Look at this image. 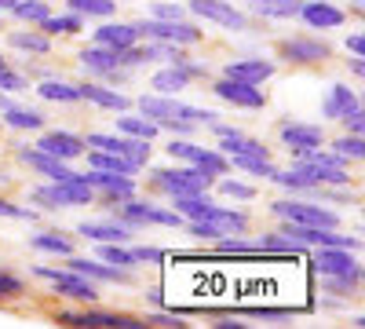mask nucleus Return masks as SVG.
<instances>
[{
	"mask_svg": "<svg viewBox=\"0 0 365 329\" xmlns=\"http://www.w3.org/2000/svg\"><path fill=\"white\" fill-rule=\"evenodd\" d=\"M135 110L143 117H150L158 128L172 132V136H190L194 128H212L220 121L216 110H205V106H190V103H179L175 96H161V92H146L135 99Z\"/></svg>",
	"mask_w": 365,
	"mask_h": 329,
	"instance_id": "1",
	"label": "nucleus"
},
{
	"mask_svg": "<svg viewBox=\"0 0 365 329\" xmlns=\"http://www.w3.org/2000/svg\"><path fill=\"white\" fill-rule=\"evenodd\" d=\"M296 168H303L311 176V183L322 191H347L351 187V161H344L336 151H325V146H318V151H307V154H296L292 158Z\"/></svg>",
	"mask_w": 365,
	"mask_h": 329,
	"instance_id": "2",
	"label": "nucleus"
},
{
	"mask_svg": "<svg viewBox=\"0 0 365 329\" xmlns=\"http://www.w3.org/2000/svg\"><path fill=\"white\" fill-rule=\"evenodd\" d=\"M212 179L216 176H208L194 165H165V168H150V179H146V187L150 191H158L165 198H179V194H197V191H212Z\"/></svg>",
	"mask_w": 365,
	"mask_h": 329,
	"instance_id": "3",
	"label": "nucleus"
},
{
	"mask_svg": "<svg viewBox=\"0 0 365 329\" xmlns=\"http://www.w3.org/2000/svg\"><path fill=\"white\" fill-rule=\"evenodd\" d=\"M58 325H77V329H143L146 318L128 311H99L96 304H77V311H55Z\"/></svg>",
	"mask_w": 365,
	"mask_h": 329,
	"instance_id": "4",
	"label": "nucleus"
},
{
	"mask_svg": "<svg viewBox=\"0 0 365 329\" xmlns=\"http://www.w3.org/2000/svg\"><path fill=\"white\" fill-rule=\"evenodd\" d=\"M113 216L117 220H125L132 231H139V227H182V216L175 213V208L168 205H158V201H150V198H128V201H120L117 208H113Z\"/></svg>",
	"mask_w": 365,
	"mask_h": 329,
	"instance_id": "5",
	"label": "nucleus"
},
{
	"mask_svg": "<svg viewBox=\"0 0 365 329\" xmlns=\"http://www.w3.org/2000/svg\"><path fill=\"white\" fill-rule=\"evenodd\" d=\"M34 275L41 278V282H48L51 285V293H58V296H66V300H73V304H99V282H91V278H84V275H77V271H70V267H34Z\"/></svg>",
	"mask_w": 365,
	"mask_h": 329,
	"instance_id": "6",
	"label": "nucleus"
},
{
	"mask_svg": "<svg viewBox=\"0 0 365 329\" xmlns=\"http://www.w3.org/2000/svg\"><path fill=\"white\" fill-rule=\"evenodd\" d=\"M270 213L278 220H285V223H299V227H340V213H336V208L307 201V198L270 201Z\"/></svg>",
	"mask_w": 365,
	"mask_h": 329,
	"instance_id": "7",
	"label": "nucleus"
},
{
	"mask_svg": "<svg viewBox=\"0 0 365 329\" xmlns=\"http://www.w3.org/2000/svg\"><path fill=\"white\" fill-rule=\"evenodd\" d=\"M165 154H168L172 161L194 165V168H201V172H208V176L230 172V161H227L223 151H216V146H201V143H194V139H187V136H172V143L165 146Z\"/></svg>",
	"mask_w": 365,
	"mask_h": 329,
	"instance_id": "8",
	"label": "nucleus"
},
{
	"mask_svg": "<svg viewBox=\"0 0 365 329\" xmlns=\"http://www.w3.org/2000/svg\"><path fill=\"white\" fill-rule=\"evenodd\" d=\"M135 29L143 41H161V44H179V48H190V44L205 41V29L187 22V19H139Z\"/></svg>",
	"mask_w": 365,
	"mask_h": 329,
	"instance_id": "9",
	"label": "nucleus"
},
{
	"mask_svg": "<svg viewBox=\"0 0 365 329\" xmlns=\"http://www.w3.org/2000/svg\"><path fill=\"white\" fill-rule=\"evenodd\" d=\"M274 55L289 66H325L332 59V44L322 37H307V34H296V37H282L274 41Z\"/></svg>",
	"mask_w": 365,
	"mask_h": 329,
	"instance_id": "10",
	"label": "nucleus"
},
{
	"mask_svg": "<svg viewBox=\"0 0 365 329\" xmlns=\"http://www.w3.org/2000/svg\"><path fill=\"white\" fill-rule=\"evenodd\" d=\"M84 179L91 183V191H96V201L117 208L120 201H128L139 194V183L135 176H125V172H103V168H84Z\"/></svg>",
	"mask_w": 365,
	"mask_h": 329,
	"instance_id": "11",
	"label": "nucleus"
},
{
	"mask_svg": "<svg viewBox=\"0 0 365 329\" xmlns=\"http://www.w3.org/2000/svg\"><path fill=\"white\" fill-rule=\"evenodd\" d=\"M311 271H318L322 278H354L361 282V263L354 256V249H340V246H322L311 253Z\"/></svg>",
	"mask_w": 365,
	"mask_h": 329,
	"instance_id": "12",
	"label": "nucleus"
},
{
	"mask_svg": "<svg viewBox=\"0 0 365 329\" xmlns=\"http://www.w3.org/2000/svg\"><path fill=\"white\" fill-rule=\"evenodd\" d=\"M208 92L216 96L220 103L234 106V110H263L267 106V92L259 84H245V81H230V77H216L208 84Z\"/></svg>",
	"mask_w": 365,
	"mask_h": 329,
	"instance_id": "13",
	"label": "nucleus"
},
{
	"mask_svg": "<svg viewBox=\"0 0 365 329\" xmlns=\"http://www.w3.org/2000/svg\"><path fill=\"white\" fill-rule=\"evenodd\" d=\"M187 11L194 19H205V22H216L223 29H234V34L249 29V15L241 8H234L230 0H187Z\"/></svg>",
	"mask_w": 365,
	"mask_h": 329,
	"instance_id": "14",
	"label": "nucleus"
},
{
	"mask_svg": "<svg viewBox=\"0 0 365 329\" xmlns=\"http://www.w3.org/2000/svg\"><path fill=\"white\" fill-rule=\"evenodd\" d=\"M37 151H44V154H51V158H58V161H77V158H84V136H77V132H66V128H41V136H37Z\"/></svg>",
	"mask_w": 365,
	"mask_h": 329,
	"instance_id": "15",
	"label": "nucleus"
},
{
	"mask_svg": "<svg viewBox=\"0 0 365 329\" xmlns=\"http://www.w3.org/2000/svg\"><path fill=\"white\" fill-rule=\"evenodd\" d=\"M278 139H282L285 151L296 158V154H307V151L325 146V128L322 125H307V121H282L278 125Z\"/></svg>",
	"mask_w": 365,
	"mask_h": 329,
	"instance_id": "16",
	"label": "nucleus"
},
{
	"mask_svg": "<svg viewBox=\"0 0 365 329\" xmlns=\"http://www.w3.org/2000/svg\"><path fill=\"white\" fill-rule=\"evenodd\" d=\"M296 19L307 26V29H340L347 22V11L329 4V0H299Z\"/></svg>",
	"mask_w": 365,
	"mask_h": 329,
	"instance_id": "17",
	"label": "nucleus"
},
{
	"mask_svg": "<svg viewBox=\"0 0 365 329\" xmlns=\"http://www.w3.org/2000/svg\"><path fill=\"white\" fill-rule=\"evenodd\" d=\"M63 260H66L70 271H77V275H84V278H91V282H113V285H128V282H132V271H125V267H110V263H103L99 256L91 260V256L70 253V256H63Z\"/></svg>",
	"mask_w": 365,
	"mask_h": 329,
	"instance_id": "18",
	"label": "nucleus"
},
{
	"mask_svg": "<svg viewBox=\"0 0 365 329\" xmlns=\"http://www.w3.org/2000/svg\"><path fill=\"white\" fill-rule=\"evenodd\" d=\"M81 66L96 77V81H120L125 77V70L117 66V51H110V48H103V44H88V48H81Z\"/></svg>",
	"mask_w": 365,
	"mask_h": 329,
	"instance_id": "19",
	"label": "nucleus"
},
{
	"mask_svg": "<svg viewBox=\"0 0 365 329\" xmlns=\"http://www.w3.org/2000/svg\"><path fill=\"white\" fill-rule=\"evenodd\" d=\"M81 103H91L99 110H110V113H120V110H132V99L125 92H117V88H110L106 81H81Z\"/></svg>",
	"mask_w": 365,
	"mask_h": 329,
	"instance_id": "20",
	"label": "nucleus"
},
{
	"mask_svg": "<svg viewBox=\"0 0 365 329\" xmlns=\"http://www.w3.org/2000/svg\"><path fill=\"white\" fill-rule=\"evenodd\" d=\"M77 234L84 238V242H132L135 231L125 220L110 216V220H81L77 223Z\"/></svg>",
	"mask_w": 365,
	"mask_h": 329,
	"instance_id": "21",
	"label": "nucleus"
},
{
	"mask_svg": "<svg viewBox=\"0 0 365 329\" xmlns=\"http://www.w3.org/2000/svg\"><path fill=\"white\" fill-rule=\"evenodd\" d=\"M19 161L22 165H29V172H37V176H44V179H70L73 176V168H70V161H58V158H51V154H44V151H37V146H19Z\"/></svg>",
	"mask_w": 365,
	"mask_h": 329,
	"instance_id": "22",
	"label": "nucleus"
},
{
	"mask_svg": "<svg viewBox=\"0 0 365 329\" xmlns=\"http://www.w3.org/2000/svg\"><path fill=\"white\" fill-rule=\"evenodd\" d=\"M223 77L245 81V84H263L274 77V63L270 59H230V63H223Z\"/></svg>",
	"mask_w": 365,
	"mask_h": 329,
	"instance_id": "23",
	"label": "nucleus"
},
{
	"mask_svg": "<svg viewBox=\"0 0 365 329\" xmlns=\"http://www.w3.org/2000/svg\"><path fill=\"white\" fill-rule=\"evenodd\" d=\"M135 41H143L139 29H135V22H103L96 34H91V44H103V48H110V51L132 48Z\"/></svg>",
	"mask_w": 365,
	"mask_h": 329,
	"instance_id": "24",
	"label": "nucleus"
},
{
	"mask_svg": "<svg viewBox=\"0 0 365 329\" xmlns=\"http://www.w3.org/2000/svg\"><path fill=\"white\" fill-rule=\"evenodd\" d=\"M354 110H361V99H358L354 88H347V84H332L329 96L322 99V117H325V121H340V117H347Z\"/></svg>",
	"mask_w": 365,
	"mask_h": 329,
	"instance_id": "25",
	"label": "nucleus"
},
{
	"mask_svg": "<svg viewBox=\"0 0 365 329\" xmlns=\"http://www.w3.org/2000/svg\"><path fill=\"white\" fill-rule=\"evenodd\" d=\"M194 84V74L187 63H168L165 70H158L154 77H150V88L161 96H179V92H187V88Z\"/></svg>",
	"mask_w": 365,
	"mask_h": 329,
	"instance_id": "26",
	"label": "nucleus"
},
{
	"mask_svg": "<svg viewBox=\"0 0 365 329\" xmlns=\"http://www.w3.org/2000/svg\"><path fill=\"white\" fill-rule=\"evenodd\" d=\"M0 125L11 128V132H41V128H44V113L34 110V106L8 103L4 110H0Z\"/></svg>",
	"mask_w": 365,
	"mask_h": 329,
	"instance_id": "27",
	"label": "nucleus"
},
{
	"mask_svg": "<svg viewBox=\"0 0 365 329\" xmlns=\"http://www.w3.org/2000/svg\"><path fill=\"white\" fill-rule=\"evenodd\" d=\"M34 92H37L44 103H58V106L81 103V88H77L73 81H58V77H41Z\"/></svg>",
	"mask_w": 365,
	"mask_h": 329,
	"instance_id": "28",
	"label": "nucleus"
},
{
	"mask_svg": "<svg viewBox=\"0 0 365 329\" xmlns=\"http://www.w3.org/2000/svg\"><path fill=\"white\" fill-rule=\"evenodd\" d=\"M8 48L15 51H29V55H51L55 41L48 34H41V29H8Z\"/></svg>",
	"mask_w": 365,
	"mask_h": 329,
	"instance_id": "29",
	"label": "nucleus"
},
{
	"mask_svg": "<svg viewBox=\"0 0 365 329\" xmlns=\"http://www.w3.org/2000/svg\"><path fill=\"white\" fill-rule=\"evenodd\" d=\"M113 125H117L120 136H132V139H150V143H154V139L161 136V128L150 121V117H143V113H128V110H120V117H113Z\"/></svg>",
	"mask_w": 365,
	"mask_h": 329,
	"instance_id": "30",
	"label": "nucleus"
},
{
	"mask_svg": "<svg viewBox=\"0 0 365 329\" xmlns=\"http://www.w3.org/2000/svg\"><path fill=\"white\" fill-rule=\"evenodd\" d=\"M37 29H41V34H48L51 41H55V37H77L81 29H84V19H81L77 11H66V15H55V11H51Z\"/></svg>",
	"mask_w": 365,
	"mask_h": 329,
	"instance_id": "31",
	"label": "nucleus"
},
{
	"mask_svg": "<svg viewBox=\"0 0 365 329\" xmlns=\"http://www.w3.org/2000/svg\"><path fill=\"white\" fill-rule=\"evenodd\" d=\"M29 246L37 253H48V256H70L73 253V238L63 234V231H37L29 238Z\"/></svg>",
	"mask_w": 365,
	"mask_h": 329,
	"instance_id": "32",
	"label": "nucleus"
},
{
	"mask_svg": "<svg viewBox=\"0 0 365 329\" xmlns=\"http://www.w3.org/2000/svg\"><path fill=\"white\" fill-rule=\"evenodd\" d=\"M88 158V168H103V172H125V176H139L143 168L128 158H120V154H110V151H84Z\"/></svg>",
	"mask_w": 365,
	"mask_h": 329,
	"instance_id": "33",
	"label": "nucleus"
},
{
	"mask_svg": "<svg viewBox=\"0 0 365 329\" xmlns=\"http://www.w3.org/2000/svg\"><path fill=\"white\" fill-rule=\"evenodd\" d=\"M96 256L110 267H125V271H135V253L128 249V242H96Z\"/></svg>",
	"mask_w": 365,
	"mask_h": 329,
	"instance_id": "34",
	"label": "nucleus"
},
{
	"mask_svg": "<svg viewBox=\"0 0 365 329\" xmlns=\"http://www.w3.org/2000/svg\"><path fill=\"white\" fill-rule=\"evenodd\" d=\"M29 198H34L41 208H48V213H58V208H70V198H66L63 183H55V179H48V183L34 187V191H29Z\"/></svg>",
	"mask_w": 365,
	"mask_h": 329,
	"instance_id": "35",
	"label": "nucleus"
},
{
	"mask_svg": "<svg viewBox=\"0 0 365 329\" xmlns=\"http://www.w3.org/2000/svg\"><path fill=\"white\" fill-rule=\"evenodd\" d=\"M212 187H216V194H220V198H230V201H252V198L259 194L252 183H241V179H230V172L216 176V179H212Z\"/></svg>",
	"mask_w": 365,
	"mask_h": 329,
	"instance_id": "36",
	"label": "nucleus"
},
{
	"mask_svg": "<svg viewBox=\"0 0 365 329\" xmlns=\"http://www.w3.org/2000/svg\"><path fill=\"white\" fill-rule=\"evenodd\" d=\"M8 15H15L19 22H29V26H41L51 15V4L48 0H15Z\"/></svg>",
	"mask_w": 365,
	"mask_h": 329,
	"instance_id": "37",
	"label": "nucleus"
},
{
	"mask_svg": "<svg viewBox=\"0 0 365 329\" xmlns=\"http://www.w3.org/2000/svg\"><path fill=\"white\" fill-rule=\"evenodd\" d=\"M66 8L77 11L81 19H113L117 0H66Z\"/></svg>",
	"mask_w": 365,
	"mask_h": 329,
	"instance_id": "38",
	"label": "nucleus"
},
{
	"mask_svg": "<svg viewBox=\"0 0 365 329\" xmlns=\"http://www.w3.org/2000/svg\"><path fill=\"white\" fill-rule=\"evenodd\" d=\"M227 161H230V168L259 176V179H270V183H274V176H278V165H274L270 158H227Z\"/></svg>",
	"mask_w": 365,
	"mask_h": 329,
	"instance_id": "39",
	"label": "nucleus"
},
{
	"mask_svg": "<svg viewBox=\"0 0 365 329\" xmlns=\"http://www.w3.org/2000/svg\"><path fill=\"white\" fill-rule=\"evenodd\" d=\"M325 146H329V151H336L344 161H361L365 158V139L361 136H351V132H344L340 139H332Z\"/></svg>",
	"mask_w": 365,
	"mask_h": 329,
	"instance_id": "40",
	"label": "nucleus"
},
{
	"mask_svg": "<svg viewBox=\"0 0 365 329\" xmlns=\"http://www.w3.org/2000/svg\"><path fill=\"white\" fill-rule=\"evenodd\" d=\"M252 8L263 19H296L299 0H252Z\"/></svg>",
	"mask_w": 365,
	"mask_h": 329,
	"instance_id": "41",
	"label": "nucleus"
},
{
	"mask_svg": "<svg viewBox=\"0 0 365 329\" xmlns=\"http://www.w3.org/2000/svg\"><path fill=\"white\" fill-rule=\"evenodd\" d=\"M29 289H26V282L15 275V271H8V267H0V304H11V300H22Z\"/></svg>",
	"mask_w": 365,
	"mask_h": 329,
	"instance_id": "42",
	"label": "nucleus"
},
{
	"mask_svg": "<svg viewBox=\"0 0 365 329\" xmlns=\"http://www.w3.org/2000/svg\"><path fill=\"white\" fill-rule=\"evenodd\" d=\"M132 253H135V263H139V267H143V263H165V260L172 256L168 249H154V246H135Z\"/></svg>",
	"mask_w": 365,
	"mask_h": 329,
	"instance_id": "43",
	"label": "nucleus"
},
{
	"mask_svg": "<svg viewBox=\"0 0 365 329\" xmlns=\"http://www.w3.org/2000/svg\"><path fill=\"white\" fill-rule=\"evenodd\" d=\"M0 216H4V220H37L34 208H22V205H15L8 198H0Z\"/></svg>",
	"mask_w": 365,
	"mask_h": 329,
	"instance_id": "44",
	"label": "nucleus"
},
{
	"mask_svg": "<svg viewBox=\"0 0 365 329\" xmlns=\"http://www.w3.org/2000/svg\"><path fill=\"white\" fill-rule=\"evenodd\" d=\"M340 125H344V132H351V136H361V128H365V113H361V110H354V113L340 117Z\"/></svg>",
	"mask_w": 365,
	"mask_h": 329,
	"instance_id": "45",
	"label": "nucleus"
},
{
	"mask_svg": "<svg viewBox=\"0 0 365 329\" xmlns=\"http://www.w3.org/2000/svg\"><path fill=\"white\" fill-rule=\"evenodd\" d=\"M344 48H347V55H358V59H365V34H361V29H354V34H347Z\"/></svg>",
	"mask_w": 365,
	"mask_h": 329,
	"instance_id": "46",
	"label": "nucleus"
},
{
	"mask_svg": "<svg viewBox=\"0 0 365 329\" xmlns=\"http://www.w3.org/2000/svg\"><path fill=\"white\" fill-rule=\"evenodd\" d=\"M187 15V8L179 4H154V11H150V19H182Z\"/></svg>",
	"mask_w": 365,
	"mask_h": 329,
	"instance_id": "47",
	"label": "nucleus"
},
{
	"mask_svg": "<svg viewBox=\"0 0 365 329\" xmlns=\"http://www.w3.org/2000/svg\"><path fill=\"white\" fill-rule=\"evenodd\" d=\"M146 325H168V329L175 325L179 329L182 322H179V315H146Z\"/></svg>",
	"mask_w": 365,
	"mask_h": 329,
	"instance_id": "48",
	"label": "nucleus"
},
{
	"mask_svg": "<svg viewBox=\"0 0 365 329\" xmlns=\"http://www.w3.org/2000/svg\"><path fill=\"white\" fill-rule=\"evenodd\" d=\"M347 66H351V74H354V77H361V74H365V63H361L358 55H354V59H347Z\"/></svg>",
	"mask_w": 365,
	"mask_h": 329,
	"instance_id": "49",
	"label": "nucleus"
},
{
	"mask_svg": "<svg viewBox=\"0 0 365 329\" xmlns=\"http://www.w3.org/2000/svg\"><path fill=\"white\" fill-rule=\"evenodd\" d=\"M220 329H245V322H234V318H223V322H216Z\"/></svg>",
	"mask_w": 365,
	"mask_h": 329,
	"instance_id": "50",
	"label": "nucleus"
},
{
	"mask_svg": "<svg viewBox=\"0 0 365 329\" xmlns=\"http://www.w3.org/2000/svg\"><path fill=\"white\" fill-rule=\"evenodd\" d=\"M11 4H15V0H0V15H8V11H11Z\"/></svg>",
	"mask_w": 365,
	"mask_h": 329,
	"instance_id": "51",
	"label": "nucleus"
},
{
	"mask_svg": "<svg viewBox=\"0 0 365 329\" xmlns=\"http://www.w3.org/2000/svg\"><path fill=\"white\" fill-rule=\"evenodd\" d=\"M8 103H11V99H8V96H4V92H0V110H4V106H8Z\"/></svg>",
	"mask_w": 365,
	"mask_h": 329,
	"instance_id": "52",
	"label": "nucleus"
},
{
	"mask_svg": "<svg viewBox=\"0 0 365 329\" xmlns=\"http://www.w3.org/2000/svg\"><path fill=\"white\" fill-rule=\"evenodd\" d=\"M0 128H4V125H0Z\"/></svg>",
	"mask_w": 365,
	"mask_h": 329,
	"instance_id": "53",
	"label": "nucleus"
}]
</instances>
